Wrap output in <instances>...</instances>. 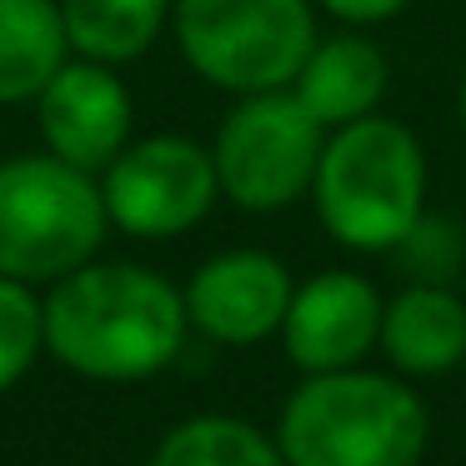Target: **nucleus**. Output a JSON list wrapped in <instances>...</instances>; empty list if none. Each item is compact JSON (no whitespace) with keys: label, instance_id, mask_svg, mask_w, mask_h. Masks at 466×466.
Listing matches in <instances>:
<instances>
[{"label":"nucleus","instance_id":"1","mask_svg":"<svg viewBox=\"0 0 466 466\" xmlns=\"http://www.w3.org/2000/svg\"><path fill=\"white\" fill-rule=\"evenodd\" d=\"M46 351L91 381H146L181 356L186 296L151 266L86 261L41 301Z\"/></svg>","mask_w":466,"mask_h":466},{"label":"nucleus","instance_id":"2","mask_svg":"<svg viewBox=\"0 0 466 466\" xmlns=\"http://www.w3.org/2000/svg\"><path fill=\"white\" fill-rule=\"evenodd\" d=\"M311 201L326 236L346 251H391L421 231L426 151L416 131L391 116H361L326 136Z\"/></svg>","mask_w":466,"mask_h":466},{"label":"nucleus","instance_id":"3","mask_svg":"<svg viewBox=\"0 0 466 466\" xmlns=\"http://www.w3.org/2000/svg\"><path fill=\"white\" fill-rule=\"evenodd\" d=\"M426 436L431 416L421 396L361 366L306 376L276 426L286 466H416Z\"/></svg>","mask_w":466,"mask_h":466},{"label":"nucleus","instance_id":"4","mask_svg":"<svg viewBox=\"0 0 466 466\" xmlns=\"http://www.w3.org/2000/svg\"><path fill=\"white\" fill-rule=\"evenodd\" d=\"M106 226L111 216L91 171L51 151L0 161V276L25 286L61 281L101 251Z\"/></svg>","mask_w":466,"mask_h":466},{"label":"nucleus","instance_id":"5","mask_svg":"<svg viewBox=\"0 0 466 466\" xmlns=\"http://www.w3.org/2000/svg\"><path fill=\"white\" fill-rule=\"evenodd\" d=\"M171 31L186 66L231 96L291 86L321 41L311 0H171Z\"/></svg>","mask_w":466,"mask_h":466},{"label":"nucleus","instance_id":"6","mask_svg":"<svg viewBox=\"0 0 466 466\" xmlns=\"http://www.w3.org/2000/svg\"><path fill=\"white\" fill-rule=\"evenodd\" d=\"M326 136L331 131L296 101L291 86L241 96L211 141L221 196L256 216L296 206L301 196H311Z\"/></svg>","mask_w":466,"mask_h":466},{"label":"nucleus","instance_id":"7","mask_svg":"<svg viewBox=\"0 0 466 466\" xmlns=\"http://www.w3.org/2000/svg\"><path fill=\"white\" fill-rule=\"evenodd\" d=\"M221 181H216L211 146L191 136H141L101 171V201L116 231L136 241H171L211 216Z\"/></svg>","mask_w":466,"mask_h":466},{"label":"nucleus","instance_id":"8","mask_svg":"<svg viewBox=\"0 0 466 466\" xmlns=\"http://www.w3.org/2000/svg\"><path fill=\"white\" fill-rule=\"evenodd\" d=\"M35 121H41L46 151L61 156L76 171L101 176L131 141L136 111L116 66L71 56L35 96Z\"/></svg>","mask_w":466,"mask_h":466},{"label":"nucleus","instance_id":"9","mask_svg":"<svg viewBox=\"0 0 466 466\" xmlns=\"http://www.w3.org/2000/svg\"><path fill=\"white\" fill-rule=\"evenodd\" d=\"M381 291L361 271H316L311 281L296 286L286 306V356L306 376L361 366L371 346H381Z\"/></svg>","mask_w":466,"mask_h":466},{"label":"nucleus","instance_id":"10","mask_svg":"<svg viewBox=\"0 0 466 466\" xmlns=\"http://www.w3.org/2000/svg\"><path fill=\"white\" fill-rule=\"evenodd\" d=\"M291 291H296L291 271L271 251L236 246V251H221L206 266H196L181 296H186V316L201 336H211L221 346H256L281 331Z\"/></svg>","mask_w":466,"mask_h":466},{"label":"nucleus","instance_id":"11","mask_svg":"<svg viewBox=\"0 0 466 466\" xmlns=\"http://www.w3.org/2000/svg\"><path fill=\"white\" fill-rule=\"evenodd\" d=\"M386 86H391V66H386L381 46L351 25V31L326 35V41L311 46L291 91L326 131H336V126H351L361 116L381 111Z\"/></svg>","mask_w":466,"mask_h":466},{"label":"nucleus","instance_id":"12","mask_svg":"<svg viewBox=\"0 0 466 466\" xmlns=\"http://www.w3.org/2000/svg\"><path fill=\"white\" fill-rule=\"evenodd\" d=\"M381 351L406 376H446L466 361V301L446 286H406L381 316Z\"/></svg>","mask_w":466,"mask_h":466},{"label":"nucleus","instance_id":"13","mask_svg":"<svg viewBox=\"0 0 466 466\" xmlns=\"http://www.w3.org/2000/svg\"><path fill=\"white\" fill-rule=\"evenodd\" d=\"M71 61L61 0H0V106H25Z\"/></svg>","mask_w":466,"mask_h":466},{"label":"nucleus","instance_id":"14","mask_svg":"<svg viewBox=\"0 0 466 466\" xmlns=\"http://www.w3.org/2000/svg\"><path fill=\"white\" fill-rule=\"evenodd\" d=\"M71 56L101 66H131L171 25V0H61Z\"/></svg>","mask_w":466,"mask_h":466},{"label":"nucleus","instance_id":"15","mask_svg":"<svg viewBox=\"0 0 466 466\" xmlns=\"http://www.w3.org/2000/svg\"><path fill=\"white\" fill-rule=\"evenodd\" d=\"M151 466H286L281 446L236 416H191L161 436Z\"/></svg>","mask_w":466,"mask_h":466},{"label":"nucleus","instance_id":"16","mask_svg":"<svg viewBox=\"0 0 466 466\" xmlns=\"http://www.w3.org/2000/svg\"><path fill=\"white\" fill-rule=\"evenodd\" d=\"M46 346V316L25 281L0 276V391H11Z\"/></svg>","mask_w":466,"mask_h":466},{"label":"nucleus","instance_id":"17","mask_svg":"<svg viewBox=\"0 0 466 466\" xmlns=\"http://www.w3.org/2000/svg\"><path fill=\"white\" fill-rule=\"evenodd\" d=\"M326 15H336L341 25H356V31H366V25H386L396 21V15L411 5V0H316Z\"/></svg>","mask_w":466,"mask_h":466},{"label":"nucleus","instance_id":"18","mask_svg":"<svg viewBox=\"0 0 466 466\" xmlns=\"http://www.w3.org/2000/svg\"><path fill=\"white\" fill-rule=\"evenodd\" d=\"M456 116H461V131H466V76H461V91H456Z\"/></svg>","mask_w":466,"mask_h":466}]
</instances>
